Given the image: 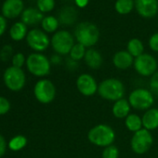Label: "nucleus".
Instances as JSON below:
<instances>
[{"instance_id":"1","label":"nucleus","mask_w":158,"mask_h":158,"mask_svg":"<svg viewBox=\"0 0 158 158\" xmlns=\"http://www.w3.org/2000/svg\"><path fill=\"white\" fill-rule=\"evenodd\" d=\"M87 137L91 144L97 147L105 148L114 144L116 135L111 126L106 124H99L92 127L89 130Z\"/></svg>"},{"instance_id":"2","label":"nucleus","mask_w":158,"mask_h":158,"mask_svg":"<svg viewBox=\"0 0 158 158\" xmlns=\"http://www.w3.org/2000/svg\"><path fill=\"white\" fill-rule=\"evenodd\" d=\"M98 94L103 100L114 102L125 97L126 88L117 78H106L99 84Z\"/></svg>"},{"instance_id":"3","label":"nucleus","mask_w":158,"mask_h":158,"mask_svg":"<svg viewBox=\"0 0 158 158\" xmlns=\"http://www.w3.org/2000/svg\"><path fill=\"white\" fill-rule=\"evenodd\" d=\"M73 35L77 43L89 48L95 46L100 39V30L98 26L89 22L78 23L74 29Z\"/></svg>"},{"instance_id":"4","label":"nucleus","mask_w":158,"mask_h":158,"mask_svg":"<svg viewBox=\"0 0 158 158\" xmlns=\"http://www.w3.org/2000/svg\"><path fill=\"white\" fill-rule=\"evenodd\" d=\"M127 101L131 108L137 111H147L154 103V95L150 89L138 88L129 93Z\"/></svg>"},{"instance_id":"5","label":"nucleus","mask_w":158,"mask_h":158,"mask_svg":"<svg viewBox=\"0 0 158 158\" xmlns=\"http://www.w3.org/2000/svg\"><path fill=\"white\" fill-rule=\"evenodd\" d=\"M26 66L33 75L36 77H45L50 73L51 62L44 54L35 52L27 57Z\"/></svg>"},{"instance_id":"6","label":"nucleus","mask_w":158,"mask_h":158,"mask_svg":"<svg viewBox=\"0 0 158 158\" xmlns=\"http://www.w3.org/2000/svg\"><path fill=\"white\" fill-rule=\"evenodd\" d=\"M74 44V36L65 30L57 31L50 39L53 50L60 56L68 55Z\"/></svg>"},{"instance_id":"7","label":"nucleus","mask_w":158,"mask_h":158,"mask_svg":"<svg viewBox=\"0 0 158 158\" xmlns=\"http://www.w3.org/2000/svg\"><path fill=\"white\" fill-rule=\"evenodd\" d=\"M3 80L10 90L17 92L22 90L25 86L26 76L22 68L10 66L6 69L3 74Z\"/></svg>"},{"instance_id":"8","label":"nucleus","mask_w":158,"mask_h":158,"mask_svg":"<svg viewBox=\"0 0 158 158\" xmlns=\"http://www.w3.org/2000/svg\"><path fill=\"white\" fill-rule=\"evenodd\" d=\"M153 138L151 131L142 128L133 133L130 139V148L136 154H144L152 147Z\"/></svg>"},{"instance_id":"9","label":"nucleus","mask_w":158,"mask_h":158,"mask_svg":"<svg viewBox=\"0 0 158 158\" xmlns=\"http://www.w3.org/2000/svg\"><path fill=\"white\" fill-rule=\"evenodd\" d=\"M34 94L40 103L48 104L52 102L56 97V87L49 79L42 78L35 83Z\"/></svg>"},{"instance_id":"10","label":"nucleus","mask_w":158,"mask_h":158,"mask_svg":"<svg viewBox=\"0 0 158 158\" xmlns=\"http://www.w3.org/2000/svg\"><path fill=\"white\" fill-rule=\"evenodd\" d=\"M133 67L139 75L143 77H151L158 71V62L152 55L143 53L142 55L135 58Z\"/></svg>"},{"instance_id":"11","label":"nucleus","mask_w":158,"mask_h":158,"mask_svg":"<svg viewBox=\"0 0 158 158\" xmlns=\"http://www.w3.org/2000/svg\"><path fill=\"white\" fill-rule=\"evenodd\" d=\"M28 46L35 52L45 51L50 45V39L48 35L40 29H32L26 36Z\"/></svg>"},{"instance_id":"12","label":"nucleus","mask_w":158,"mask_h":158,"mask_svg":"<svg viewBox=\"0 0 158 158\" xmlns=\"http://www.w3.org/2000/svg\"><path fill=\"white\" fill-rule=\"evenodd\" d=\"M75 86L78 92L85 97H91L98 93L99 84L96 79L88 73H81L76 78Z\"/></svg>"},{"instance_id":"13","label":"nucleus","mask_w":158,"mask_h":158,"mask_svg":"<svg viewBox=\"0 0 158 158\" xmlns=\"http://www.w3.org/2000/svg\"><path fill=\"white\" fill-rule=\"evenodd\" d=\"M24 10L23 0H5L1 7L2 15L6 19H14L22 15Z\"/></svg>"},{"instance_id":"14","label":"nucleus","mask_w":158,"mask_h":158,"mask_svg":"<svg viewBox=\"0 0 158 158\" xmlns=\"http://www.w3.org/2000/svg\"><path fill=\"white\" fill-rule=\"evenodd\" d=\"M135 9L143 18H152L158 11V0H135Z\"/></svg>"},{"instance_id":"15","label":"nucleus","mask_w":158,"mask_h":158,"mask_svg":"<svg viewBox=\"0 0 158 158\" xmlns=\"http://www.w3.org/2000/svg\"><path fill=\"white\" fill-rule=\"evenodd\" d=\"M134 58L127 51L120 50L114 53L113 57V64L118 70H127L134 64Z\"/></svg>"},{"instance_id":"16","label":"nucleus","mask_w":158,"mask_h":158,"mask_svg":"<svg viewBox=\"0 0 158 158\" xmlns=\"http://www.w3.org/2000/svg\"><path fill=\"white\" fill-rule=\"evenodd\" d=\"M142 126L143 128L152 131L158 128V108L152 107L149 110L145 111L142 117Z\"/></svg>"},{"instance_id":"17","label":"nucleus","mask_w":158,"mask_h":158,"mask_svg":"<svg viewBox=\"0 0 158 158\" xmlns=\"http://www.w3.org/2000/svg\"><path fill=\"white\" fill-rule=\"evenodd\" d=\"M84 60H85L86 65L92 70L100 69L103 63V58H102V53L92 48L87 49Z\"/></svg>"},{"instance_id":"18","label":"nucleus","mask_w":158,"mask_h":158,"mask_svg":"<svg viewBox=\"0 0 158 158\" xmlns=\"http://www.w3.org/2000/svg\"><path fill=\"white\" fill-rule=\"evenodd\" d=\"M21 18L22 22L25 25H35L39 23H42L44 16L38 9L28 8L23 10L21 15Z\"/></svg>"},{"instance_id":"19","label":"nucleus","mask_w":158,"mask_h":158,"mask_svg":"<svg viewBox=\"0 0 158 158\" xmlns=\"http://www.w3.org/2000/svg\"><path fill=\"white\" fill-rule=\"evenodd\" d=\"M130 111L131 106L128 101L125 98L114 102L112 106L113 115L117 119H125L130 114Z\"/></svg>"},{"instance_id":"20","label":"nucleus","mask_w":158,"mask_h":158,"mask_svg":"<svg viewBox=\"0 0 158 158\" xmlns=\"http://www.w3.org/2000/svg\"><path fill=\"white\" fill-rule=\"evenodd\" d=\"M58 20L63 25H72L77 20V10L73 7H64L60 10Z\"/></svg>"},{"instance_id":"21","label":"nucleus","mask_w":158,"mask_h":158,"mask_svg":"<svg viewBox=\"0 0 158 158\" xmlns=\"http://www.w3.org/2000/svg\"><path fill=\"white\" fill-rule=\"evenodd\" d=\"M27 25L23 22L15 23L10 29V36L14 41H21L27 36Z\"/></svg>"},{"instance_id":"22","label":"nucleus","mask_w":158,"mask_h":158,"mask_svg":"<svg viewBox=\"0 0 158 158\" xmlns=\"http://www.w3.org/2000/svg\"><path fill=\"white\" fill-rule=\"evenodd\" d=\"M124 120H125V126H126L127 129L129 130L130 132L135 133V132L143 128L142 119L137 114H131L130 113Z\"/></svg>"},{"instance_id":"23","label":"nucleus","mask_w":158,"mask_h":158,"mask_svg":"<svg viewBox=\"0 0 158 158\" xmlns=\"http://www.w3.org/2000/svg\"><path fill=\"white\" fill-rule=\"evenodd\" d=\"M127 51L135 59L144 53V46L140 39L132 38L127 42Z\"/></svg>"},{"instance_id":"24","label":"nucleus","mask_w":158,"mask_h":158,"mask_svg":"<svg viewBox=\"0 0 158 158\" xmlns=\"http://www.w3.org/2000/svg\"><path fill=\"white\" fill-rule=\"evenodd\" d=\"M135 7V2L133 0H116L114 9L120 15H127L132 11Z\"/></svg>"},{"instance_id":"25","label":"nucleus","mask_w":158,"mask_h":158,"mask_svg":"<svg viewBox=\"0 0 158 158\" xmlns=\"http://www.w3.org/2000/svg\"><path fill=\"white\" fill-rule=\"evenodd\" d=\"M59 20L54 16H46L41 23L42 29L45 33H56L59 28Z\"/></svg>"},{"instance_id":"26","label":"nucleus","mask_w":158,"mask_h":158,"mask_svg":"<svg viewBox=\"0 0 158 158\" xmlns=\"http://www.w3.org/2000/svg\"><path fill=\"white\" fill-rule=\"evenodd\" d=\"M86 52H87V48H85L83 45L79 43H75L69 53V57L73 60H75L78 62L85 58Z\"/></svg>"},{"instance_id":"27","label":"nucleus","mask_w":158,"mask_h":158,"mask_svg":"<svg viewBox=\"0 0 158 158\" xmlns=\"http://www.w3.org/2000/svg\"><path fill=\"white\" fill-rule=\"evenodd\" d=\"M26 144H27V139L23 135H17L10 140L8 146L10 150L14 152H18L23 149L26 146Z\"/></svg>"},{"instance_id":"28","label":"nucleus","mask_w":158,"mask_h":158,"mask_svg":"<svg viewBox=\"0 0 158 158\" xmlns=\"http://www.w3.org/2000/svg\"><path fill=\"white\" fill-rule=\"evenodd\" d=\"M36 5L42 13L50 12L55 8V0H37Z\"/></svg>"},{"instance_id":"29","label":"nucleus","mask_w":158,"mask_h":158,"mask_svg":"<svg viewBox=\"0 0 158 158\" xmlns=\"http://www.w3.org/2000/svg\"><path fill=\"white\" fill-rule=\"evenodd\" d=\"M119 150L115 145H110L103 148L102 152V158H119Z\"/></svg>"},{"instance_id":"30","label":"nucleus","mask_w":158,"mask_h":158,"mask_svg":"<svg viewBox=\"0 0 158 158\" xmlns=\"http://www.w3.org/2000/svg\"><path fill=\"white\" fill-rule=\"evenodd\" d=\"M149 87H150V90L152 91V93L158 97V71L150 77Z\"/></svg>"},{"instance_id":"31","label":"nucleus","mask_w":158,"mask_h":158,"mask_svg":"<svg viewBox=\"0 0 158 158\" xmlns=\"http://www.w3.org/2000/svg\"><path fill=\"white\" fill-rule=\"evenodd\" d=\"M11 61H12V66L17 67V68H22L23 66V64L26 63V59L23 53L18 52L13 55Z\"/></svg>"},{"instance_id":"32","label":"nucleus","mask_w":158,"mask_h":158,"mask_svg":"<svg viewBox=\"0 0 158 158\" xmlns=\"http://www.w3.org/2000/svg\"><path fill=\"white\" fill-rule=\"evenodd\" d=\"M12 53H13V48L10 45H6L2 48L1 51H0V59L3 61L9 60L10 58L12 59Z\"/></svg>"},{"instance_id":"33","label":"nucleus","mask_w":158,"mask_h":158,"mask_svg":"<svg viewBox=\"0 0 158 158\" xmlns=\"http://www.w3.org/2000/svg\"><path fill=\"white\" fill-rule=\"evenodd\" d=\"M10 110V103L8 99L0 96V115L6 114Z\"/></svg>"},{"instance_id":"34","label":"nucleus","mask_w":158,"mask_h":158,"mask_svg":"<svg viewBox=\"0 0 158 158\" xmlns=\"http://www.w3.org/2000/svg\"><path fill=\"white\" fill-rule=\"evenodd\" d=\"M149 47L152 51L158 52V32L154 33L150 37V39H149Z\"/></svg>"},{"instance_id":"35","label":"nucleus","mask_w":158,"mask_h":158,"mask_svg":"<svg viewBox=\"0 0 158 158\" xmlns=\"http://www.w3.org/2000/svg\"><path fill=\"white\" fill-rule=\"evenodd\" d=\"M7 150V141L5 139V138L0 134V158H1Z\"/></svg>"},{"instance_id":"36","label":"nucleus","mask_w":158,"mask_h":158,"mask_svg":"<svg viewBox=\"0 0 158 158\" xmlns=\"http://www.w3.org/2000/svg\"><path fill=\"white\" fill-rule=\"evenodd\" d=\"M7 29V20L3 15H0V36H1Z\"/></svg>"},{"instance_id":"37","label":"nucleus","mask_w":158,"mask_h":158,"mask_svg":"<svg viewBox=\"0 0 158 158\" xmlns=\"http://www.w3.org/2000/svg\"><path fill=\"white\" fill-rule=\"evenodd\" d=\"M74 2L78 8L83 9V8H86L88 6L89 0H74Z\"/></svg>"},{"instance_id":"38","label":"nucleus","mask_w":158,"mask_h":158,"mask_svg":"<svg viewBox=\"0 0 158 158\" xmlns=\"http://www.w3.org/2000/svg\"><path fill=\"white\" fill-rule=\"evenodd\" d=\"M50 62L53 63V64H60L61 62V58H60V55L59 54H56V55H53L50 59Z\"/></svg>"},{"instance_id":"39","label":"nucleus","mask_w":158,"mask_h":158,"mask_svg":"<svg viewBox=\"0 0 158 158\" xmlns=\"http://www.w3.org/2000/svg\"><path fill=\"white\" fill-rule=\"evenodd\" d=\"M76 66H77V61L75 60H73L72 59L69 58L68 61H67V67L68 68H73V69H76Z\"/></svg>"}]
</instances>
